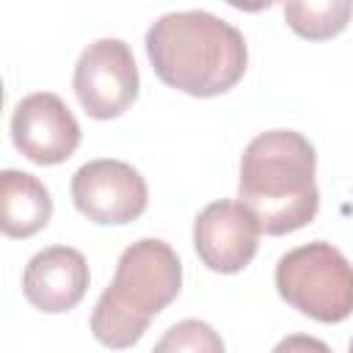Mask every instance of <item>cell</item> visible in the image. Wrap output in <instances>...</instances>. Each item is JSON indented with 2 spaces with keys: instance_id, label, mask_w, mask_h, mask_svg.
<instances>
[{
  "instance_id": "obj_1",
  "label": "cell",
  "mask_w": 353,
  "mask_h": 353,
  "mask_svg": "<svg viewBox=\"0 0 353 353\" xmlns=\"http://www.w3.org/2000/svg\"><path fill=\"white\" fill-rule=\"evenodd\" d=\"M146 55L165 85L201 99L234 88L248 63L243 33L201 8L171 11L152 22Z\"/></svg>"
},
{
  "instance_id": "obj_2",
  "label": "cell",
  "mask_w": 353,
  "mask_h": 353,
  "mask_svg": "<svg viewBox=\"0 0 353 353\" xmlns=\"http://www.w3.org/2000/svg\"><path fill=\"white\" fill-rule=\"evenodd\" d=\"M314 168V146L301 132H259L240 157L237 199L265 234H290L317 215L320 193Z\"/></svg>"
},
{
  "instance_id": "obj_3",
  "label": "cell",
  "mask_w": 353,
  "mask_h": 353,
  "mask_svg": "<svg viewBox=\"0 0 353 353\" xmlns=\"http://www.w3.org/2000/svg\"><path fill=\"white\" fill-rule=\"evenodd\" d=\"M182 290V262L176 251L146 237L127 245L116 262L113 281L91 312V334L110 350L132 347Z\"/></svg>"
},
{
  "instance_id": "obj_4",
  "label": "cell",
  "mask_w": 353,
  "mask_h": 353,
  "mask_svg": "<svg viewBox=\"0 0 353 353\" xmlns=\"http://www.w3.org/2000/svg\"><path fill=\"white\" fill-rule=\"evenodd\" d=\"M276 290L317 323H342L353 314V265L325 240L287 251L276 265Z\"/></svg>"
},
{
  "instance_id": "obj_5",
  "label": "cell",
  "mask_w": 353,
  "mask_h": 353,
  "mask_svg": "<svg viewBox=\"0 0 353 353\" xmlns=\"http://www.w3.org/2000/svg\"><path fill=\"white\" fill-rule=\"evenodd\" d=\"M72 88L91 119L108 121L121 116L138 97V66L132 50L121 39H97L77 63Z\"/></svg>"
},
{
  "instance_id": "obj_6",
  "label": "cell",
  "mask_w": 353,
  "mask_h": 353,
  "mask_svg": "<svg viewBox=\"0 0 353 353\" xmlns=\"http://www.w3.org/2000/svg\"><path fill=\"white\" fill-rule=\"evenodd\" d=\"M72 201L94 223H130L143 215L149 201L146 179L124 160L99 157L72 174Z\"/></svg>"
},
{
  "instance_id": "obj_7",
  "label": "cell",
  "mask_w": 353,
  "mask_h": 353,
  "mask_svg": "<svg viewBox=\"0 0 353 353\" xmlns=\"http://www.w3.org/2000/svg\"><path fill=\"white\" fill-rule=\"evenodd\" d=\"M11 141L30 163L58 165L80 146V124L58 94L36 91L17 102L11 113Z\"/></svg>"
},
{
  "instance_id": "obj_8",
  "label": "cell",
  "mask_w": 353,
  "mask_h": 353,
  "mask_svg": "<svg viewBox=\"0 0 353 353\" xmlns=\"http://www.w3.org/2000/svg\"><path fill=\"white\" fill-rule=\"evenodd\" d=\"M256 218L232 199L207 204L193 221V245L199 259L215 273H240L259 248Z\"/></svg>"
},
{
  "instance_id": "obj_9",
  "label": "cell",
  "mask_w": 353,
  "mask_h": 353,
  "mask_svg": "<svg viewBox=\"0 0 353 353\" xmlns=\"http://www.w3.org/2000/svg\"><path fill=\"white\" fill-rule=\"evenodd\" d=\"M88 262L72 245H50L33 254L22 270V292L47 314L74 309L88 290Z\"/></svg>"
},
{
  "instance_id": "obj_10",
  "label": "cell",
  "mask_w": 353,
  "mask_h": 353,
  "mask_svg": "<svg viewBox=\"0 0 353 353\" xmlns=\"http://www.w3.org/2000/svg\"><path fill=\"white\" fill-rule=\"evenodd\" d=\"M52 199L44 182L28 171L0 174V229L6 237H30L50 223Z\"/></svg>"
},
{
  "instance_id": "obj_11",
  "label": "cell",
  "mask_w": 353,
  "mask_h": 353,
  "mask_svg": "<svg viewBox=\"0 0 353 353\" xmlns=\"http://www.w3.org/2000/svg\"><path fill=\"white\" fill-rule=\"evenodd\" d=\"M353 17V3L350 0H323V3H287L284 6V19L287 25L309 39V41H323L347 28Z\"/></svg>"
},
{
  "instance_id": "obj_12",
  "label": "cell",
  "mask_w": 353,
  "mask_h": 353,
  "mask_svg": "<svg viewBox=\"0 0 353 353\" xmlns=\"http://www.w3.org/2000/svg\"><path fill=\"white\" fill-rule=\"evenodd\" d=\"M149 353H226V345L210 323L188 317L174 323Z\"/></svg>"
},
{
  "instance_id": "obj_13",
  "label": "cell",
  "mask_w": 353,
  "mask_h": 353,
  "mask_svg": "<svg viewBox=\"0 0 353 353\" xmlns=\"http://www.w3.org/2000/svg\"><path fill=\"white\" fill-rule=\"evenodd\" d=\"M270 353H331V347L317 339V336H309V334H290L284 336Z\"/></svg>"
},
{
  "instance_id": "obj_14",
  "label": "cell",
  "mask_w": 353,
  "mask_h": 353,
  "mask_svg": "<svg viewBox=\"0 0 353 353\" xmlns=\"http://www.w3.org/2000/svg\"><path fill=\"white\" fill-rule=\"evenodd\" d=\"M347 353H353V339H350V345H347Z\"/></svg>"
}]
</instances>
